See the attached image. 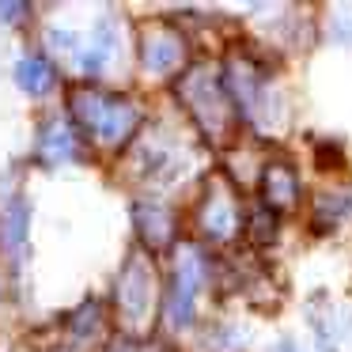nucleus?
I'll use <instances>...</instances> for the list:
<instances>
[{
  "instance_id": "nucleus-9",
  "label": "nucleus",
  "mask_w": 352,
  "mask_h": 352,
  "mask_svg": "<svg viewBox=\"0 0 352 352\" xmlns=\"http://www.w3.org/2000/svg\"><path fill=\"white\" fill-rule=\"evenodd\" d=\"M38 152L46 163H65V160H76V133L69 129V125L61 122V118H54V122L42 125L38 133Z\"/></svg>"
},
{
  "instance_id": "nucleus-10",
  "label": "nucleus",
  "mask_w": 352,
  "mask_h": 352,
  "mask_svg": "<svg viewBox=\"0 0 352 352\" xmlns=\"http://www.w3.org/2000/svg\"><path fill=\"white\" fill-rule=\"evenodd\" d=\"M16 84H19V91H27V95H46V91H54V84H57V72H54V65L46 61V57H19V65H16Z\"/></svg>"
},
{
  "instance_id": "nucleus-8",
  "label": "nucleus",
  "mask_w": 352,
  "mask_h": 352,
  "mask_svg": "<svg viewBox=\"0 0 352 352\" xmlns=\"http://www.w3.org/2000/svg\"><path fill=\"white\" fill-rule=\"evenodd\" d=\"M137 231L152 250H163V246L175 239V212H170L163 201H140L137 205Z\"/></svg>"
},
{
  "instance_id": "nucleus-2",
  "label": "nucleus",
  "mask_w": 352,
  "mask_h": 352,
  "mask_svg": "<svg viewBox=\"0 0 352 352\" xmlns=\"http://www.w3.org/2000/svg\"><path fill=\"white\" fill-rule=\"evenodd\" d=\"M186 110H190L193 125H197L205 137H228L231 129V99H228V84H220L212 69L197 65V69L186 72V80L178 84Z\"/></svg>"
},
{
  "instance_id": "nucleus-6",
  "label": "nucleus",
  "mask_w": 352,
  "mask_h": 352,
  "mask_svg": "<svg viewBox=\"0 0 352 352\" xmlns=\"http://www.w3.org/2000/svg\"><path fill=\"white\" fill-rule=\"evenodd\" d=\"M182 57H186V42H182V34H178L175 27L155 23V27H148V31L140 34V61H144V69L155 72V76L178 69Z\"/></svg>"
},
{
  "instance_id": "nucleus-3",
  "label": "nucleus",
  "mask_w": 352,
  "mask_h": 352,
  "mask_svg": "<svg viewBox=\"0 0 352 352\" xmlns=\"http://www.w3.org/2000/svg\"><path fill=\"white\" fill-rule=\"evenodd\" d=\"M118 314L129 329H140L155 311V269L140 254H129V261L118 273Z\"/></svg>"
},
{
  "instance_id": "nucleus-5",
  "label": "nucleus",
  "mask_w": 352,
  "mask_h": 352,
  "mask_svg": "<svg viewBox=\"0 0 352 352\" xmlns=\"http://www.w3.org/2000/svg\"><path fill=\"white\" fill-rule=\"evenodd\" d=\"M201 231L212 243H223V239H231L239 231V201L223 182H212L205 190V201H201Z\"/></svg>"
},
{
  "instance_id": "nucleus-14",
  "label": "nucleus",
  "mask_w": 352,
  "mask_h": 352,
  "mask_svg": "<svg viewBox=\"0 0 352 352\" xmlns=\"http://www.w3.org/2000/svg\"><path fill=\"white\" fill-rule=\"evenodd\" d=\"M27 4H0V16H4V23H19L16 16H27Z\"/></svg>"
},
{
  "instance_id": "nucleus-13",
  "label": "nucleus",
  "mask_w": 352,
  "mask_h": 352,
  "mask_svg": "<svg viewBox=\"0 0 352 352\" xmlns=\"http://www.w3.org/2000/svg\"><path fill=\"white\" fill-rule=\"evenodd\" d=\"M250 239L254 243H273L276 239V212L273 208H254L250 212Z\"/></svg>"
},
{
  "instance_id": "nucleus-12",
  "label": "nucleus",
  "mask_w": 352,
  "mask_h": 352,
  "mask_svg": "<svg viewBox=\"0 0 352 352\" xmlns=\"http://www.w3.org/2000/svg\"><path fill=\"white\" fill-rule=\"evenodd\" d=\"M349 212H352V197H349V193H344V197H322V201H314V228H318V235H326L329 228H337V223H341Z\"/></svg>"
},
{
  "instance_id": "nucleus-4",
  "label": "nucleus",
  "mask_w": 352,
  "mask_h": 352,
  "mask_svg": "<svg viewBox=\"0 0 352 352\" xmlns=\"http://www.w3.org/2000/svg\"><path fill=\"white\" fill-rule=\"evenodd\" d=\"M197 288H201V258L193 250H186L175 265V276H170V288H167V322L175 329H186L193 322V303H197Z\"/></svg>"
},
{
  "instance_id": "nucleus-11",
  "label": "nucleus",
  "mask_w": 352,
  "mask_h": 352,
  "mask_svg": "<svg viewBox=\"0 0 352 352\" xmlns=\"http://www.w3.org/2000/svg\"><path fill=\"white\" fill-rule=\"evenodd\" d=\"M114 50H118L114 23H110V19H102V23L91 31V42H87V54L80 57V65H84V72H87V76H99V72L110 65V57H114Z\"/></svg>"
},
{
  "instance_id": "nucleus-15",
  "label": "nucleus",
  "mask_w": 352,
  "mask_h": 352,
  "mask_svg": "<svg viewBox=\"0 0 352 352\" xmlns=\"http://www.w3.org/2000/svg\"><path fill=\"white\" fill-rule=\"evenodd\" d=\"M276 352H296V349H292V344H284V349H276Z\"/></svg>"
},
{
  "instance_id": "nucleus-1",
  "label": "nucleus",
  "mask_w": 352,
  "mask_h": 352,
  "mask_svg": "<svg viewBox=\"0 0 352 352\" xmlns=\"http://www.w3.org/2000/svg\"><path fill=\"white\" fill-rule=\"evenodd\" d=\"M69 110L87 133L102 140V144H122L133 137V129L140 125V110L125 95H107L95 87H72L69 91Z\"/></svg>"
},
{
  "instance_id": "nucleus-7",
  "label": "nucleus",
  "mask_w": 352,
  "mask_h": 352,
  "mask_svg": "<svg viewBox=\"0 0 352 352\" xmlns=\"http://www.w3.org/2000/svg\"><path fill=\"white\" fill-rule=\"evenodd\" d=\"M261 201L273 212H284V208H296L299 201V175L292 163H269L265 175H261Z\"/></svg>"
}]
</instances>
